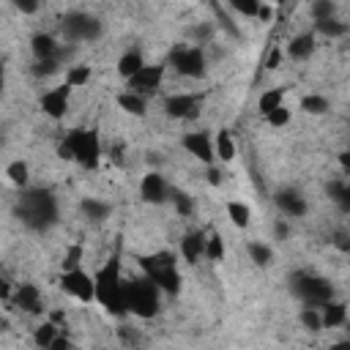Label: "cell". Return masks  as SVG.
Returning <instances> with one entry per match:
<instances>
[{
	"label": "cell",
	"mask_w": 350,
	"mask_h": 350,
	"mask_svg": "<svg viewBox=\"0 0 350 350\" xmlns=\"http://www.w3.org/2000/svg\"><path fill=\"white\" fill-rule=\"evenodd\" d=\"M14 8H16L19 14H36V11H38V3H33V0H25V3H22V0H16V3H14Z\"/></svg>",
	"instance_id": "obj_45"
},
{
	"label": "cell",
	"mask_w": 350,
	"mask_h": 350,
	"mask_svg": "<svg viewBox=\"0 0 350 350\" xmlns=\"http://www.w3.org/2000/svg\"><path fill=\"white\" fill-rule=\"evenodd\" d=\"M208 183H211V186H219V183H221V172H219L216 167H208Z\"/></svg>",
	"instance_id": "obj_49"
},
{
	"label": "cell",
	"mask_w": 350,
	"mask_h": 350,
	"mask_svg": "<svg viewBox=\"0 0 350 350\" xmlns=\"http://www.w3.org/2000/svg\"><path fill=\"white\" fill-rule=\"evenodd\" d=\"M30 49H33L36 60H57L60 44H57L49 33H36V36L30 38Z\"/></svg>",
	"instance_id": "obj_18"
},
{
	"label": "cell",
	"mask_w": 350,
	"mask_h": 350,
	"mask_svg": "<svg viewBox=\"0 0 350 350\" xmlns=\"http://www.w3.org/2000/svg\"><path fill=\"white\" fill-rule=\"evenodd\" d=\"M137 262L142 265V271H145L148 279H156L159 273L175 268V254H172V252H153V254H142V257H137Z\"/></svg>",
	"instance_id": "obj_14"
},
{
	"label": "cell",
	"mask_w": 350,
	"mask_h": 350,
	"mask_svg": "<svg viewBox=\"0 0 350 350\" xmlns=\"http://www.w3.org/2000/svg\"><path fill=\"white\" fill-rule=\"evenodd\" d=\"M159 284L150 282L148 276L145 279H131V282H123V301H126V309L137 317H153L159 312Z\"/></svg>",
	"instance_id": "obj_4"
},
{
	"label": "cell",
	"mask_w": 350,
	"mask_h": 350,
	"mask_svg": "<svg viewBox=\"0 0 350 350\" xmlns=\"http://www.w3.org/2000/svg\"><path fill=\"white\" fill-rule=\"evenodd\" d=\"M49 350H71V342L66 339V336H57L55 342H52V347Z\"/></svg>",
	"instance_id": "obj_50"
},
{
	"label": "cell",
	"mask_w": 350,
	"mask_h": 350,
	"mask_svg": "<svg viewBox=\"0 0 350 350\" xmlns=\"http://www.w3.org/2000/svg\"><path fill=\"white\" fill-rule=\"evenodd\" d=\"M90 79V68L88 66H71L68 71H66V85L68 88H79V85H85Z\"/></svg>",
	"instance_id": "obj_35"
},
{
	"label": "cell",
	"mask_w": 350,
	"mask_h": 350,
	"mask_svg": "<svg viewBox=\"0 0 350 350\" xmlns=\"http://www.w3.org/2000/svg\"><path fill=\"white\" fill-rule=\"evenodd\" d=\"M170 60H172L175 71L183 74V77H194L197 79V77L205 74V52H202V46H178V49H172Z\"/></svg>",
	"instance_id": "obj_7"
},
{
	"label": "cell",
	"mask_w": 350,
	"mask_h": 350,
	"mask_svg": "<svg viewBox=\"0 0 350 350\" xmlns=\"http://www.w3.org/2000/svg\"><path fill=\"white\" fill-rule=\"evenodd\" d=\"M120 336H123V342H126V345H131V342H139L137 331H131L129 325H120Z\"/></svg>",
	"instance_id": "obj_46"
},
{
	"label": "cell",
	"mask_w": 350,
	"mask_h": 350,
	"mask_svg": "<svg viewBox=\"0 0 350 350\" xmlns=\"http://www.w3.org/2000/svg\"><path fill=\"white\" fill-rule=\"evenodd\" d=\"M211 11L216 14V19H219V25H221V27H224V30H227V33H230L232 38H238V36H241V30H238V27L232 25V19H230V16L224 14V8H221L219 3H211Z\"/></svg>",
	"instance_id": "obj_38"
},
{
	"label": "cell",
	"mask_w": 350,
	"mask_h": 350,
	"mask_svg": "<svg viewBox=\"0 0 350 350\" xmlns=\"http://www.w3.org/2000/svg\"><path fill=\"white\" fill-rule=\"evenodd\" d=\"M79 262H82V243H71L68 249H66V254H63V273H68V271H77L79 268Z\"/></svg>",
	"instance_id": "obj_34"
},
{
	"label": "cell",
	"mask_w": 350,
	"mask_h": 350,
	"mask_svg": "<svg viewBox=\"0 0 350 350\" xmlns=\"http://www.w3.org/2000/svg\"><path fill=\"white\" fill-rule=\"evenodd\" d=\"M145 68V60H142V55H139V49H129L120 60H118V74L129 82L134 74H139Z\"/></svg>",
	"instance_id": "obj_20"
},
{
	"label": "cell",
	"mask_w": 350,
	"mask_h": 350,
	"mask_svg": "<svg viewBox=\"0 0 350 350\" xmlns=\"http://www.w3.org/2000/svg\"><path fill=\"white\" fill-rule=\"evenodd\" d=\"M273 16V8L271 5H265V3H260V11H257V19H262V22H268Z\"/></svg>",
	"instance_id": "obj_47"
},
{
	"label": "cell",
	"mask_w": 350,
	"mask_h": 350,
	"mask_svg": "<svg viewBox=\"0 0 350 350\" xmlns=\"http://www.w3.org/2000/svg\"><path fill=\"white\" fill-rule=\"evenodd\" d=\"M339 167L350 175V150H345V153H339Z\"/></svg>",
	"instance_id": "obj_51"
},
{
	"label": "cell",
	"mask_w": 350,
	"mask_h": 350,
	"mask_svg": "<svg viewBox=\"0 0 350 350\" xmlns=\"http://www.w3.org/2000/svg\"><path fill=\"white\" fill-rule=\"evenodd\" d=\"M213 150H216V156H219L221 161H232V159H235V142H232V137H230L227 129H219L216 142H213Z\"/></svg>",
	"instance_id": "obj_24"
},
{
	"label": "cell",
	"mask_w": 350,
	"mask_h": 350,
	"mask_svg": "<svg viewBox=\"0 0 350 350\" xmlns=\"http://www.w3.org/2000/svg\"><path fill=\"white\" fill-rule=\"evenodd\" d=\"M109 205L107 202H98V200H93V197H85L82 200V213L90 219V221H101V219H107L109 216Z\"/></svg>",
	"instance_id": "obj_26"
},
{
	"label": "cell",
	"mask_w": 350,
	"mask_h": 350,
	"mask_svg": "<svg viewBox=\"0 0 350 350\" xmlns=\"http://www.w3.org/2000/svg\"><path fill=\"white\" fill-rule=\"evenodd\" d=\"M265 120H268L271 126H276V129H279V126H287V123H290V109H287V107H279V109H273Z\"/></svg>",
	"instance_id": "obj_42"
},
{
	"label": "cell",
	"mask_w": 350,
	"mask_h": 350,
	"mask_svg": "<svg viewBox=\"0 0 350 350\" xmlns=\"http://www.w3.org/2000/svg\"><path fill=\"white\" fill-rule=\"evenodd\" d=\"M57 68H60L57 60H36L33 74H36V77H52V74H57Z\"/></svg>",
	"instance_id": "obj_40"
},
{
	"label": "cell",
	"mask_w": 350,
	"mask_h": 350,
	"mask_svg": "<svg viewBox=\"0 0 350 350\" xmlns=\"http://www.w3.org/2000/svg\"><path fill=\"white\" fill-rule=\"evenodd\" d=\"M246 249H249V257H252L254 265H268V262L273 260L271 246H265V243H260V241H252Z\"/></svg>",
	"instance_id": "obj_31"
},
{
	"label": "cell",
	"mask_w": 350,
	"mask_h": 350,
	"mask_svg": "<svg viewBox=\"0 0 350 350\" xmlns=\"http://www.w3.org/2000/svg\"><path fill=\"white\" fill-rule=\"evenodd\" d=\"M55 339H57V325H55L52 320H49V323H44V325H38V328H36V334H33V342H36L41 350H49Z\"/></svg>",
	"instance_id": "obj_27"
},
{
	"label": "cell",
	"mask_w": 350,
	"mask_h": 350,
	"mask_svg": "<svg viewBox=\"0 0 350 350\" xmlns=\"http://www.w3.org/2000/svg\"><path fill=\"white\" fill-rule=\"evenodd\" d=\"M227 216L235 227H249V219H252L249 205H243V202H227Z\"/></svg>",
	"instance_id": "obj_29"
},
{
	"label": "cell",
	"mask_w": 350,
	"mask_h": 350,
	"mask_svg": "<svg viewBox=\"0 0 350 350\" xmlns=\"http://www.w3.org/2000/svg\"><path fill=\"white\" fill-rule=\"evenodd\" d=\"M93 279H96V301L112 317L129 314L126 301H123V279H120V254L118 252L93 273Z\"/></svg>",
	"instance_id": "obj_1"
},
{
	"label": "cell",
	"mask_w": 350,
	"mask_h": 350,
	"mask_svg": "<svg viewBox=\"0 0 350 350\" xmlns=\"http://www.w3.org/2000/svg\"><path fill=\"white\" fill-rule=\"evenodd\" d=\"M273 200H276V208H279L284 216H304V213H306V200H304L295 189H282Z\"/></svg>",
	"instance_id": "obj_16"
},
{
	"label": "cell",
	"mask_w": 350,
	"mask_h": 350,
	"mask_svg": "<svg viewBox=\"0 0 350 350\" xmlns=\"http://www.w3.org/2000/svg\"><path fill=\"white\" fill-rule=\"evenodd\" d=\"M14 304H16L22 312H27V314H41V312H44L41 290H38L36 284H30V282H25V284L16 287V293H14Z\"/></svg>",
	"instance_id": "obj_13"
},
{
	"label": "cell",
	"mask_w": 350,
	"mask_h": 350,
	"mask_svg": "<svg viewBox=\"0 0 350 350\" xmlns=\"http://www.w3.org/2000/svg\"><path fill=\"white\" fill-rule=\"evenodd\" d=\"M279 63H282V49H279V46H271V52H268V57L262 60V66H265L268 71H276Z\"/></svg>",
	"instance_id": "obj_43"
},
{
	"label": "cell",
	"mask_w": 350,
	"mask_h": 350,
	"mask_svg": "<svg viewBox=\"0 0 350 350\" xmlns=\"http://www.w3.org/2000/svg\"><path fill=\"white\" fill-rule=\"evenodd\" d=\"M139 194H142L145 202L159 205V202L167 200L170 191H167V183H164V178H161L159 172H148V175L142 178V183H139Z\"/></svg>",
	"instance_id": "obj_15"
},
{
	"label": "cell",
	"mask_w": 350,
	"mask_h": 350,
	"mask_svg": "<svg viewBox=\"0 0 350 350\" xmlns=\"http://www.w3.org/2000/svg\"><path fill=\"white\" fill-rule=\"evenodd\" d=\"M325 191H328V197H331V200L339 205V211L350 213V183H342V180H328Z\"/></svg>",
	"instance_id": "obj_22"
},
{
	"label": "cell",
	"mask_w": 350,
	"mask_h": 350,
	"mask_svg": "<svg viewBox=\"0 0 350 350\" xmlns=\"http://www.w3.org/2000/svg\"><path fill=\"white\" fill-rule=\"evenodd\" d=\"M328 350H350V339H342V342H334Z\"/></svg>",
	"instance_id": "obj_53"
},
{
	"label": "cell",
	"mask_w": 350,
	"mask_h": 350,
	"mask_svg": "<svg viewBox=\"0 0 350 350\" xmlns=\"http://www.w3.org/2000/svg\"><path fill=\"white\" fill-rule=\"evenodd\" d=\"M205 257H208L211 262H221V257H224V241H221V235H219V232L208 235V243H205Z\"/></svg>",
	"instance_id": "obj_33"
},
{
	"label": "cell",
	"mask_w": 350,
	"mask_h": 350,
	"mask_svg": "<svg viewBox=\"0 0 350 350\" xmlns=\"http://www.w3.org/2000/svg\"><path fill=\"white\" fill-rule=\"evenodd\" d=\"M290 287H293V293H295L306 306H314V309L334 301V287H331V282L323 279V276H314V273H304V271L293 273Z\"/></svg>",
	"instance_id": "obj_5"
},
{
	"label": "cell",
	"mask_w": 350,
	"mask_h": 350,
	"mask_svg": "<svg viewBox=\"0 0 350 350\" xmlns=\"http://www.w3.org/2000/svg\"><path fill=\"white\" fill-rule=\"evenodd\" d=\"M118 107L126 109V112L134 115V118H142V115H145V98L137 96V93H129V90L118 96Z\"/></svg>",
	"instance_id": "obj_25"
},
{
	"label": "cell",
	"mask_w": 350,
	"mask_h": 350,
	"mask_svg": "<svg viewBox=\"0 0 350 350\" xmlns=\"http://www.w3.org/2000/svg\"><path fill=\"white\" fill-rule=\"evenodd\" d=\"M290 235V227L284 221H276V238H287Z\"/></svg>",
	"instance_id": "obj_52"
},
{
	"label": "cell",
	"mask_w": 350,
	"mask_h": 350,
	"mask_svg": "<svg viewBox=\"0 0 350 350\" xmlns=\"http://www.w3.org/2000/svg\"><path fill=\"white\" fill-rule=\"evenodd\" d=\"M301 325H304L306 331H320V328H323V314H320L314 306H306V309L301 312Z\"/></svg>",
	"instance_id": "obj_36"
},
{
	"label": "cell",
	"mask_w": 350,
	"mask_h": 350,
	"mask_svg": "<svg viewBox=\"0 0 350 350\" xmlns=\"http://www.w3.org/2000/svg\"><path fill=\"white\" fill-rule=\"evenodd\" d=\"M180 145H183L191 156H197L202 164L213 167L216 150H213V139H211V134H208V131H189V134H183Z\"/></svg>",
	"instance_id": "obj_11"
},
{
	"label": "cell",
	"mask_w": 350,
	"mask_h": 350,
	"mask_svg": "<svg viewBox=\"0 0 350 350\" xmlns=\"http://www.w3.org/2000/svg\"><path fill=\"white\" fill-rule=\"evenodd\" d=\"M282 101H284V88H273V90H265V93L260 96V101H257V109H260V115H265V118H268L273 109L284 107Z\"/></svg>",
	"instance_id": "obj_23"
},
{
	"label": "cell",
	"mask_w": 350,
	"mask_h": 350,
	"mask_svg": "<svg viewBox=\"0 0 350 350\" xmlns=\"http://www.w3.org/2000/svg\"><path fill=\"white\" fill-rule=\"evenodd\" d=\"M205 243H208V235H205L202 230H194V232L183 235V241H180V254H183V260H186V262H197V257L205 254Z\"/></svg>",
	"instance_id": "obj_17"
},
{
	"label": "cell",
	"mask_w": 350,
	"mask_h": 350,
	"mask_svg": "<svg viewBox=\"0 0 350 350\" xmlns=\"http://www.w3.org/2000/svg\"><path fill=\"white\" fill-rule=\"evenodd\" d=\"M5 175H8V180H11L14 186H27V175H30V167H27V161L16 159V161H11V164L5 167Z\"/></svg>",
	"instance_id": "obj_28"
},
{
	"label": "cell",
	"mask_w": 350,
	"mask_h": 350,
	"mask_svg": "<svg viewBox=\"0 0 350 350\" xmlns=\"http://www.w3.org/2000/svg\"><path fill=\"white\" fill-rule=\"evenodd\" d=\"M19 219L30 230H46L57 221V200L49 189H25L16 205Z\"/></svg>",
	"instance_id": "obj_2"
},
{
	"label": "cell",
	"mask_w": 350,
	"mask_h": 350,
	"mask_svg": "<svg viewBox=\"0 0 350 350\" xmlns=\"http://www.w3.org/2000/svg\"><path fill=\"white\" fill-rule=\"evenodd\" d=\"M63 36L68 41H96L101 36V22L90 14H68L63 19Z\"/></svg>",
	"instance_id": "obj_6"
},
{
	"label": "cell",
	"mask_w": 350,
	"mask_h": 350,
	"mask_svg": "<svg viewBox=\"0 0 350 350\" xmlns=\"http://www.w3.org/2000/svg\"><path fill=\"white\" fill-rule=\"evenodd\" d=\"M334 11H336V5H334L331 0H317V3H312V16H314V22L334 19Z\"/></svg>",
	"instance_id": "obj_37"
},
{
	"label": "cell",
	"mask_w": 350,
	"mask_h": 350,
	"mask_svg": "<svg viewBox=\"0 0 350 350\" xmlns=\"http://www.w3.org/2000/svg\"><path fill=\"white\" fill-rule=\"evenodd\" d=\"M68 93H71V88H68L66 82L57 85V88H52V90H46V93L41 96V109H44V115H49L52 120L66 118V112H68Z\"/></svg>",
	"instance_id": "obj_12"
},
{
	"label": "cell",
	"mask_w": 350,
	"mask_h": 350,
	"mask_svg": "<svg viewBox=\"0 0 350 350\" xmlns=\"http://www.w3.org/2000/svg\"><path fill=\"white\" fill-rule=\"evenodd\" d=\"M232 11H238V14H243V16H257L260 3H257V0H235V3H232Z\"/></svg>",
	"instance_id": "obj_41"
},
{
	"label": "cell",
	"mask_w": 350,
	"mask_h": 350,
	"mask_svg": "<svg viewBox=\"0 0 350 350\" xmlns=\"http://www.w3.org/2000/svg\"><path fill=\"white\" fill-rule=\"evenodd\" d=\"M314 30L323 33V36H328V38H339V36L347 33V25L339 22V19H323V22H314Z\"/></svg>",
	"instance_id": "obj_30"
},
{
	"label": "cell",
	"mask_w": 350,
	"mask_h": 350,
	"mask_svg": "<svg viewBox=\"0 0 350 350\" xmlns=\"http://www.w3.org/2000/svg\"><path fill=\"white\" fill-rule=\"evenodd\" d=\"M320 314H323V328H336V325H342L347 320V306L339 304V301H331V304L323 306Z\"/></svg>",
	"instance_id": "obj_21"
},
{
	"label": "cell",
	"mask_w": 350,
	"mask_h": 350,
	"mask_svg": "<svg viewBox=\"0 0 350 350\" xmlns=\"http://www.w3.org/2000/svg\"><path fill=\"white\" fill-rule=\"evenodd\" d=\"M161 79H164V66H145L139 74H134V77L126 82V90L145 98V96H150V93L159 90Z\"/></svg>",
	"instance_id": "obj_9"
},
{
	"label": "cell",
	"mask_w": 350,
	"mask_h": 350,
	"mask_svg": "<svg viewBox=\"0 0 350 350\" xmlns=\"http://www.w3.org/2000/svg\"><path fill=\"white\" fill-rule=\"evenodd\" d=\"M194 38H197V41H208V38H211V25L197 27V30H194Z\"/></svg>",
	"instance_id": "obj_48"
},
{
	"label": "cell",
	"mask_w": 350,
	"mask_h": 350,
	"mask_svg": "<svg viewBox=\"0 0 350 350\" xmlns=\"http://www.w3.org/2000/svg\"><path fill=\"white\" fill-rule=\"evenodd\" d=\"M172 202H175V211L180 213V216H189L191 211H194V202L189 200V194H183V191H172Z\"/></svg>",
	"instance_id": "obj_39"
},
{
	"label": "cell",
	"mask_w": 350,
	"mask_h": 350,
	"mask_svg": "<svg viewBox=\"0 0 350 350\" xmlns=\"http://www.w3.org/2000/svg\"><path fill=\"white\" fill-rule=\"evenodd\" d=\"M60 290H66L68 295H74V298H79L85 304L96 301V279L90 273H85L82 268L63 273L60 276Z\"/></svg>",
	"instance_id": "obj_8"
},
{
	"label": "cell",
	"mask_w": 350,
	"mask_h": 350,
	"mask_svg": "<svg viewBox=\"0 0 350 350\" xmlns=\"http://www.w3.org/2000/svg\"><path fill=\"white\" fill-rule=\"evenodd\" d=\"M57 156L60 159H74L85 170H96L98 159H101L98 131L96 129H74V131H68L66 139L57 145Z\"/></svg>",
	"instance_id": "obj_3"
},
{
	"label": "cell",
	"mask_w": 350,
	"mask_h": 350,
	"mask_svg": "<svg viewBox=\"0 0 350 350\" xmlns=\"http://www.w3.org/2000/svg\"><path fill=\"white\" fill-rule=\"evenodd\" d=\"M334 246L339 252H350V232H334Z\"/></svg>",
	"instance_id": "obj_44"
},
{
	"label": "cell",
	"mask_w": 350,
	"mask_h": 350,
	"mask_svg": "<svg viewBox=\"0 0 350 350\" xmlns=\"http://www.w3.org/2000/svg\"><path fill=\"white\" fill-rule=\"evenodd\" d=\"M301 109L309 115H323V112H328V98L325 96H304Z\"/></svg>",
	"instance_id": "obj_32"
},
{
	"label": "cell",
	"mask_w": 350,
	"mask_h": 350,
	"mask_svg": "<svg viewBox=\"0 0 350 350\" xmlns=\"http://www.w3.org/2000/svg\"><path fill=\"white\" fill-rule=\"evenodd\" d=\"M200 101H202V96H197V93H175L164 101V112L178 120H191L200 115Z\"/></svg>",
	"instance_id": "obj_10"
},
{
	"label": "cell",
	"mask_w": 350,
	"mask_h": 350,
	"mask_svg": "<svg viewBox=\"0 0 350 350\" xmlns=\"http://www.w3.org/2000/svg\"><path fill=\"white\" fill-rule=\"evenodd\" d=\"M314 52V33H298L290 44H287V55L293 60H306Z\"/></svg>",
	"instance_id": "obj_19"
}]
</instances>
